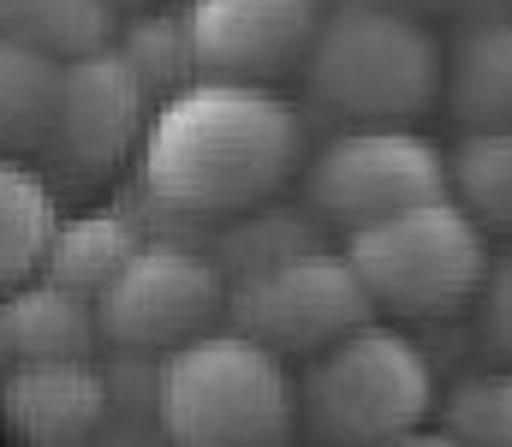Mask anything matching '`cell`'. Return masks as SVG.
<instances>
[{
  "label": "cell",
  "mask_w": 512,
  "mask_h": 447,
  "mask_svg": "<svg viewBox=\"0 0 512 447\" xmlns=\"http://www.w3.org/2000/svg\"><path fill=\"white\" fill-rule=\"evenodd\" d=\"M304 161V114L274 84L197 78L149 108L137 138V185L155 209L227 221L262 209Z\"/></svg>",
  "instance_id": "cell-1"
},
{
  "label": "cell",
  "mask_w": 512,
  "mask_h": 447,
  "mask_svg": "<svg viewBox=\"0 0 512 447\" xmlns=\"http://www.w3.org/2000/svg\"><path fill=\"white\" fill-rule=\"evenodd\" d=\"M298 72L304 102L340 126H411L441 102V36L417 12L334 0Z\"/></svg>",
  "instance_id": "cell-2"
},
{
  "label": "cell",
  "mask_w": 512,
  "mask_h": 447,
  "mask_svg": "<svg viewBox=\"0 0 512 447\" xmlns=\"http://www.w3.org/2000/svg\"><path fill=\"white\" fill-rule=\"evenodd\" d=\"M155 436L167 447H292L298 394L286 358L239 328H209L161 358Z\"/></svg>",
  "instance_id": "cell-3"
},
{
  "label": "cell",
  "mask_w": 512,
  "mask_h": 447,
  "mask_svg": "<svg viewBox=\"0 0 512 447\" xmlns=\"http://www.w3.org/2000/svg\"><path fill=\"white\" fill-rule=\"evenodd\" d=\"M292 394L298 430L316 447H387L423 430L435 406V370L411 334L370 316L352 334L310 352Z\"/></svg>",
  "instance_id": "cell-4"
},
{
  "label": "cell",
  "mask_w": 512,
  "mask_h": 447,
  "mask_svg": "<svg viewBox=\"0 0 512 447\" xmlns=\"http://www.w3.org/2000/svg\"><path fill=\"white\" fill-rule=\"evenodd\" d=\"M340 251L358 269L376 316H393V322L459 316L465 304H477L483 275L495 263L489 233L453 197H429L370 227H352Z\"/></svg>",
  "instance_id": "cell-5"
},
{
  "label": "cell",
  "mask_w": 512,
  "mask_h": 447,
  "mask_svg": "<svg viewBox=\"0 0 512 447\" xmlns=\"http://www.w3.org/2000/svg\"><path fill=\"white\" fill-rule=\"evenodd\" d=\"M221 316L239 334H251L256 346L280 352V358H310L328 340L370 322L376 304L364 293L358 269L346 263V251L292 245V251L245 269L239 281H227V310Z\"/></svg>",
  "instance_id": "cell-6"
},
{
  "label": "cell",
  "mask_w": 512,
  "mask_h": 447,
  "mask_svg": "<svg viewBox=\"0 0 512 447\" xmlns=\"http://www.w3.org/2000/svg\"><path fill=\"white\" fill-rule=\"evenodd\" d=\"M429 197H447V149L411 126H346L304 167L310 215L340 233Z\"/></svg>",
  "instance_id": "cell-7"
},
{
  "label": "cell",
  "mask_w": 512,
  "mask_h": 447,
  "mask_svg": "<svg viewBox=\"0 0 512 447\" xmlns=\"http://www.w3.org/2000/svg\"><path fill=\"white\" fill-rule=\"evenodd\" d=\"M102 346L114 352H173L209 334L227 310V269L191 245L143 239L126 269L90 298Z\"/></svg>",
  "instance_id": "cell-8"
},
{
  "label": "cell",
  "mask_w": 512,
  "mask_h": 447,
  "mask_svg": "<svg viewBox=\"0 0 512 447\" xmlns=\"http://www.w3.org/2000/svg\"><path fill=\"white\" fill-rule=\"evenodd\" d=\"M143 126H149V96L108 42L78 60H60L54 120L36 155L48 161V173L72 185H102L126 155H137Z\"/></svg>",
  "instance_id": "cell-9"
},
{
  "label": "cell",
  "mask_w": 512,
  "mask_h": 447,
  "mask_svg": "<svg viewBox=\"0 0 512 447\" xmlns=\"http://www.w3.org/2000/svg\"><path fill=\"white\" fill-rule=\"evenodd\" d=\"M322 0H191L185 36L197 78L227 84H280L304 66Z\"/></svg>",
  "instance_id": "cell-10"
},
{
  "label": "cell",
  "mask_w": 512,
  "mask_h": 447,
  "mask_svg": "<svg viewBox=\"0 0 512 447\" xmlns=\"http://www.w3.org/2000/svg\"><path fill=\"white\" fill-rule=\"evenodd\" d=\"M114 418L108 376L90 364H0V436L18 447H84Z\"/></svg>",
  "instance_id": "cell-11"
},
{
  "label": "cell",
  "mask_w": 512,
  "mask_h": 447,
  "mask_svg": "<svg viewBox=\"0 0 512 447\" xmlns=\"http://www.w3.org/2000/svg\"><path fill=\"white\" fill-rule=\"evenodd\" d=\"M102 346L96 304L42 275L0 293V358L6 364H90Z\"/></svg>",
  "instance_id": "cell-12"
},
{
  "label": "cell",
  "mask_w": 512,
  "mask_h": 447,
  "mask_svg": "<svg viewBox=\"0 0 512 447\" xmlns=\"http://www.w3.org/2000/svg\"><path fill=\"white\" fill-rule=\"evenodd\" d=\"M459 132L512 126V18H471L453 42H441V102Z\"/></svg>",
  "instance_id": "cell-13"
},
{
  "label": "cell",
  "mask_w": 512,
  "mask_h": 447,
  "mask_svg": "<svg viewBox=\"0 0 512 447\" xmlns=\"http://www.w3.org/2000/svg\"><path fill=\"white\" fill-rule=\"evenodd\" d=\"M137 245H143L137 215H126V209H84V215H72V221H54L36 275L54 281V287H66V293L96 298L120 269H126V257Z\"/></svg>",
  "instance_id": "cell-14"
},
{
  "label": "cell",
  "mask_w": 512,
  "mask_h": 447,
  "mask_svg": "<svg viewBox=\"0 0 512 447\" xmlns=\"http://www.w3.org/2000/svg\"><path fill=\"white\" fill-rule=\"evenodd\" d=\"M0 42L78 60L114 42V0H0Z\"/></svg>",
  "instance_id": "cell-15"
},
{
  "label": "cell",
  "mask_w": 512,
  "mask_h": 447,
  "mask_svg": "<svg viewBox=\"0 0 512 447\" xmlns=\"http://www.w3.org/2000/svg\"><path fill=\"white\" fill-rule=\"evenodd\" d=\"M54 221H60L54 185L24 155H0V293L36 275Z\"/></svg>",
  "instance_id": "cell-16"
},
{
  "label": "cell",
  "mask_w": 512,
  "mask_h": 447,
  "mask_svg": "<svg viewBox=\"0 0 512 447\" xmlns=\"http://www.w3.org/2000/svg\"><path fill=\"white\" fill-rule=\"evenodd\" d=\"M447 197L483 233L512 239V126L459 132V144L447 155Z\"/></svg>",
  "instance_id": "cell-17"
},
{
  "label": "cell",
  "mask_w": 512,
  "mask_h": 447,
  "mask_svg": "<svg viewBox=\"0 0 512 447\" xmlns=\"http://www.w3.org/2000/svg\"><path fill=\"white\" fill-rule=\"evenodd\" d=\"M60 60L0 42V155H36L54 120Z\"/></svg>",
  "instance_id": "cell-18"
},
{
  "label": "cell",
  "mask_w": 512,
  "mask_h": 447,
  "mask_svg": "<svg viewBox=\"0 0 512 447\" xmlns=\"http://www.w3.org/2000/svg\"><path fill=\"white\" fill-rule=\"evenodd\" d=\"M114 54L131 66V78L143 84L149 108L179 96L185 84H197V60H191V36L185 18L173 12H137L126 24H114Z\"/></svg>",
  "instance_id": "cell-19"
},
{
  "label": "cell",
  "mask_w": 512,
  "mask_h": 447,
  "mask_svg": "<svg viewBox=\"0 0 512 447\" xmlns=\"http://www.w3.org/2000/svg\"><path fill=\"white\" fill-rule=\"evenodd\" d=\"M453 442L512 447V370L459 382V394H453Z\"/></svg>",
  "instance_id": "cell-20"
},
{
  "label": "cell",
  "mask_w": 512,
  "mask_h": 447,
  "mask_svg": "<svg viewBox=\"0 0 512 447\" xmlns=\"http://www.w3.org/2000/svg\"><path fill=\"white\" fill-rule=\"evenodd\" d=\"M477 304H483V340H489V352L512 364V251L501 263H489Z\"/></svg>",
  "instance_id": "cell-21"
},
{
  "label": "cell",
  "mask_w": 512,
  "mask_h": 447,
  "mask_svg": "<svg viewBox=\"0 0 512 447\" xmlns=\"http://www.w3.org/2000/svg\"><path fill=\"white\" fill-rule=\"evenodd\" d=\"M376 6H399V12H417V18H447V12H477L483 0H376Z\"/></svg>",
  "instance_id": "cell-22"
},
{
  "label": "cell",
  "mask_w": 512,
  "mask_h": 447,
  "mask_svg": "<svg viewBox=\"0 0 512 447\" xmlns=\"http://www.w3.org/2000/svg\"><path fill=\"white\" fill-rule=\"evenodd\" d=\"M387 447H465V442H453V436H423V430H411V436H399V442H387Z\"/></svg>",
  "instance_id": "cell-23"
},
{
  "label": "cell",
  "mask_w": 512,
  "mask_h": 447,
  "mask_svg": "<svg viewBox=\"0 0 512 447\" xmlns=\"http://www.w3.org/2000/svg\"><path fill=\"white\" fill-rule=\"evenodd\" d=\"M84 447H102V436H96V442H84Z\"/></svg>",
  "instance_id": "cell-24"
},
{
  "label": "cell",
  "mask_w": 512,
  "mask_h": 447,
  "mask_svg": "<svg viewBox=\"0 0 512 447\" xmlns=\"http://www.w3.org/2000/svg\"><path fill=\"white\" fill-rule=\"evenodd\" d=\"M0 364H6V358H0Z\"/></svg>",
  "instance_id": "cell-25"
}]
</instances>
